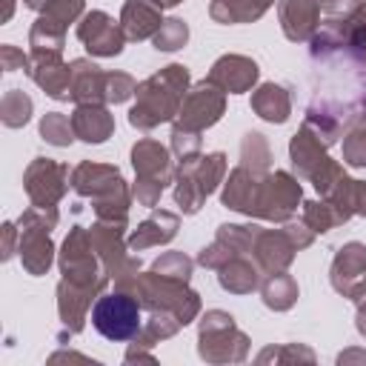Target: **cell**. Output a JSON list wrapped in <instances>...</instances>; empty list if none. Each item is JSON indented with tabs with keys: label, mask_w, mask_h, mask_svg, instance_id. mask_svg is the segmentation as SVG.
I'll list each match as a JSON object with an SVG mask.
<instances>
[{
	"label": "cell",
	"mask_w": 366,
	"mask_h": 366,
	"mask_svg": "<svg viewBox=\"0 0 366 366\" xmlns=\"http://www.w3.org/2000/svg\"><path fill=\"white\" fill-rule=\"evenodd\" d=\"M92 326L106 340H129L140 329V306L129 295H103L92 306Z\"/></svg>",
	"instance_id": "obj_1"
}]
</instances>
